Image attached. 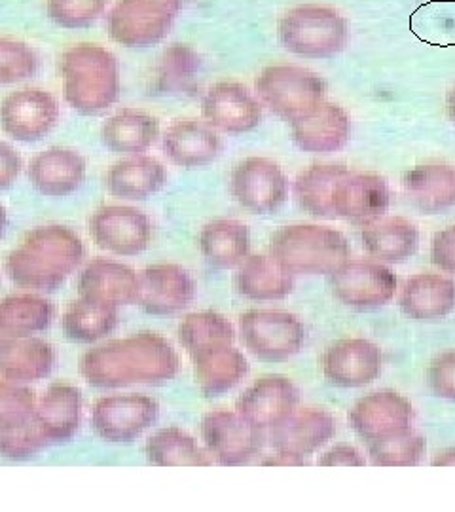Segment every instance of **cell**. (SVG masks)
<instances>
[{
    "label": "cell",
    "mask_w": 455,
    "mask_h": 512,
    "mask_svg": "<svg viewBox=\"0 0 455 512\" xmlns=\"http://www.w3.org/2000/svg\"><path fill=\"white\" fill-rule=\"evenodd\" d=\"M181 359L164 336L139 332L90 349L80 359V374L99 389L126 385H162L171 382Z\"/></svg>",
    "instance_id": "cell-1"
},
{
    "label": "cell",
    "mask_w": 455,
    "mask_h": 512,
    "mask_svg": "<svg viewBox=\"0 0 455 512\" xmlns=\"http://www.w3.org/2000/svg\"><path fill=\"white\" fill-rule=\"evenodd\" d=\"M84 255V243L71 228L38 226L8 255L6 274L21 289L54 293L76 272Z\"/></svg>",
    "instance_id": "cell-2"
},
{
    "label": "cell",
    "mask_w": 455,
    "mask_h": 512,
    "mask_svg": "<svg viewBox=\"0 0 455 512\" xmlns=\"http://www.w3.org/2000/svg\"><path fill=\"white\" fill-rule=\"evenodd\" d=\"M63 97L82 116H97L114 107L122 93L118 57L97 42L69 46L59 59Z\"/></svg>",
    "instance_id": "cell-3"
},
{
    "label": "cell",
    "mask_w": 455,
    "mask_h": 512,
    "mask_svg": "<svg viewBox=\"0 0 455 512\" xmlns=\"http://www.w3.org/2000/svg\"><path fill=\"white\" fill-rule=\"evenodd\" d=\"M349 253L344 234L319 224L283 226L270 241V256L292 275H330Z\"/></svg>",
    "instance_id": "cell-4"
},
{
    "label": "cell",
    "mask_w": 455,
    "mask_h": 512,
    "mask_svg": "<svg viewBox=\"0 0 455 512\" xmlns=\"http://www.w3.org/2000/svg\"><path fill=\"white\" fill-rule=\"evenodd\" d=\"M279 42L291 54L328 59L346 50L349 23L334 8L302 4L285 12L277 25Z\"/></svg>",
    "instance_id": "cell-5"
},
{
    "label": "cell",
    "mask_w": 455,
    "mask_h": 512,
    "mask_svg": "<svg viewBox=\"0 0 455 512\" xmlns=\"http://www.w3.org/2000/svg\"><path fill=\"white\" fill-rule=\"evenodd\" d=\"M184 0H118L107 16L109 37L131 50L164 42L181 14Z\"/></svg>",
    "instance_id": "cell-6"
},
{
    "label": "cell",
    "mask_w": 455,
    "mask_h": 512,
    "mask_svg": "<svg viewBox=\"0 0 455 512\" xmlns=\"http://www.w3.org/2000/svg\"><path fill=\"white\" fill-rule=\"evenodd\" d=\"M255 86L260 103L287 122L315 109L327 93L319 74L298 65H270L258 74Z\"/></svg>",
    "instance_id": "cell-7"
},
{
    "label": "cell",
    "mask_w": 455,
    "mask_h": 512,
    "mask_svg": "<svg viewBox=\"0 0 455 512\" xmlns=\"http://www.w3.org/2000/svg\"><path fill=\"white\" fill-rule=\"evenodd\" d=\"M245 349L264 363H285L306 344V327L289 311L251 310L239 317Z\"/></svg>",
    "instance_id": "cell-8"
},
{
    "label": "cell",
    "mask_w": 455,
    "mask_h": 512,
    "mask_svg": "<svg viewBox=\"0 0 455 512\" xmlns=\"http://www.w3.org/2000/svg\"><path fill=\"white\" fill-rule=\"evenodd\" d=\"M201 437L209 456L224 467L249 463L262 452L268 439L266 431L232 410L207 412L201 420Z\"/></svg>",
    "instance_id": "cell-9"
},
{
    "label": "cell",
    "mask_w": 455,
    "mask_h": 512,
    "mask_svg": "<svg viewBox=\"0 0 455 512\" xmlns=\"http://www.w3.org/2000/svg\"><path fill=\"white\" fill-rule=\"evenodd\" d=\"M59 116L57 99L42 88H21L0 101V129L19 143H37L48 137Z\"/></svg>",
    "instance_id": "cell-10"
},
{
    "label": "cell",
    "mask_w": 455,
    "mask_h": 512,
    "mask_svg": "<svg viewBox=\"0 0 455 512\" xmlns=\"http://www.w3.org/2000/svg\"><path fill=\"white\" fill-rule=\"evenodd\" d=\"M158 416L160 406L148 395H110L93 406L91 425L101 439L112 444H128L150 429Z\"/></svg>",
    "instance_id": "cell-11"
},
{
    "label": "cell",
    "mask_w": 455,
    "mask_h": 512,
    "mask_svg": "<svg viewBox=\"0 0 455 512\" xmlns=\"http://www.w3.org/2000/svg\"><path fill=\"white\" fill-rule=\"evenodd\" d=\"M330 287L344 306L372 310L393 300L397 275L376 260H346L330 274Z\"/></svg>",
    "instance_id": "cell-12"
},
{
    "label": "cell",
    "mask_w": 455,
    "mask_h": 512,
    "mask_svg": "<svg viewBox=\"0 0 455 512\" xmlns=\"http://www.w3.org/2000/svg\"><path fill=\"white\" fill-rule=\"evenodd\" d=\"M230 190L243 209L255 215H272L287 202L289 181L273 160L253 156L234 167Z\"/></svg>",
    "instance_id": "cell-13"
},
{
    "label": "cell",
    "mask_w": 455,
    "mask_h": 512,
    "mask_svg": "<svg viewBox=\"0 0 455 512\" xmlns=\"http://www.w3.org/2000/svg\"><path fill=\"white\" fill-rule=\"evenodd\" d=\"M90 234L97 247L118 256H137L152 239V222L129 205H105L90 219Z\"/></svg>",
    "instance_id": "cell-14"
},
{
    "label": "cell",
    "mask_w": 455,
    "mask_h": 512,
    "mask_svg": "<svg viewBox=\"0 0 455 512\" xmlns=\"http://www.w3.org/2000/svg\"><path fill=\"white\" fill-rule=\"evenodd\" d=\"M201 114L203 120L211 128L241 135L249 133L262 124V103L256 99L247 86L222 80L213 84L201 99Z\"/></svg>",
    "instance_id": "cell-15"
},
{
    "label": "cell",
    "mask_w": 455,
    "mask_h": 512,
    "mask_svg": "<svg viewBox=\"0 0 455 512\" xmlns=\"http://www.w3.org/2000/svg\"><path fill=\"white\" fill-rule=\"evenodd\" d=\"M300 403V391L289 378L270 374L258 378L237 399L236 412L262 431H270L292 414Z\"/></svg>",
    "instance_id": "cell-16"
},
{
    "label": "cell",
    "mask_w": 455,
    "mask_h": 512,
    "mask_svg": "<svg viewBox=\"0 0 455 512\" xmlns=\"http://www.w3.org/2000/svg\"><path fill=\"white\" fill-rule=\"evenodd\" d=\"M321 365L330 384L344 389L364 387L382 374V349L364 338L340 340L325 351Z\"/></svg>",
    "instance_id": "cell-17"
},
{
    "label": "cell",
    "mask_w": 455,
    "mask_h": 512,
    "mask_svg": "<svg viewBox=\"0 0 455 512\" xmlns=\"http://www.w3.org/2000/svg\"><path fill=\"white\" fill-rule=\"evenodd\" d=\"M196 296V283L179 264H154L139 274L137 304L150 315L186 310Z\"/></svg>",
    "instance_id": "cell-18"
},
{
    "label": "cell",
    "mask_w": 455,
    "mask_h": 512,
    "mask_svg": "<svg viewBox=\"0 0 455 512\" xmlns=\"http://www.w3.org/2000/svg\"><path fill=\"white\" fill-rule=\"evenodd\" d=\"M349 421L361 439L372 442L412 429L414 410L410 401L399 393L378 391L355 403Z\"/></svg>",
    "instance_id": "cell-19"
},
{
    "label": "cell",
    "mask_w": 455,
    "mask_h": 512,
    "mask_svg": "<svg viewBox=\"0 0 455 512\" xmlns=\"http://www.w3.org/2000/svg\"><path fill=\"white\" fill-rule=\"evenodd\" d=\"M86 158L74 148L52 147L38 152L27 167V177L38 194L67 198L86 181Z\"/></svg>",
    "instance_id": "cell-20"
},
{
    "label": "cell",
    "mask_w": 455,
    "mask_h": 512,
    "mask_svg": "<svg viewBox=\"0 0 455 512\" xmlns=\"http://www.w3.org/2000/svg\"><path fill=\"white\" fill-rule=\"evenodd\" d=\"M336 435V421L327 410L296 408L281 423L268 431V440L275 452H287L308 458Z\"/></svg>",
    "instance_id": "cell-21"
},
{
    "label": "cell",
    "mask_w": 455,
    "mask_h": 512,
    "mask_svg": "<svg viewBox=\"0 0 455 512\" xmlns=\"http://www.w3.org/2000/svg\"><path fill=\"white\" fill-rule=\"evenodd\" d=\"M78 294L112 308L131 306L139 300V275L122 262L93 258L78 277Z\"/></svg>",
    "instance_id": "cell-22"
},
{
    "label": "cell",
    "mask_w": 455,
    "mask_h": 512,
    "mask_svg": "<svg viewBox=\"0 0 455 512\" xmlns=\"http://www.w3.org/2000/svg\"><path fill=\"white\" fill-rule=\"evenodd\" d=\"M296 147L310 154H334L346 147L351 137V120L336 103L323 101L308 114L291 122Z\"/></svg>",
    "instance_id": "cell-23"
},
{
    "label": "cell",
    "mask_w": 455,
    "mask_h": 512,
    "mask_svg": "<svg viewBox=\"0 0 455 512\" xmlns=\"http://www.w3.org/2000/svg\"><path fill=\"white\" fill-rule=\"evenodd\" d=\"M162 148L171 164L200 169L219 158L222 141L217 129L211 128L205 120L179 118L165 129Z\"/></svg>",
    "instance_id": "cell-24"
},
{
    "label": "cell",
    "mask_w": 455,
    "mask_h": 512,
    "mask_svg": "<svg viewBox=\"0 0 455 512\" xmlns=\"http://www.w3.org/2000/svg\"><path fill=\"white\" fill-rule=\"evenodd\" d=\"M389 188L382 177L372 173H347L332 198L334 217L366 224L383 217L389 209Z\"/></svg>",
    "instance_id": "cell-25"
},
{
    "label": "cell",
    "mask_w": 455,
    "mask_h": 512,
    "mask_svg": "<svg viewBox=\"0 0 455 512\" xmlns=\"http://www.w3.org/2000/svg\"><path fill=\"white\" fill-rule=\"evenodd\" d=\"M399 306L414 321H438L455 310V283L440 274H418L402 285Z\"/></svg>",
    "instance_id": "cell-26"
},
{
    "label": "cell",
    "mask_w": 455,
    "mask_h": 512,
    "mask_svg": "<svg viewBox=\"0 0 455 512\" xmlns=\"http://www.w3.org/2000/svg\"><path fill=\"white\" fill-rule=\"evenodd\" d=\"M167 181L165 165L146 154L126 156L110 165L105 175V186L110 196L122 200H146L160 192Z\"/></svg>",
    "instance_id": "cell-27"
},
{
    "label": "cell",
    "mask_w": 455,
    "mask_h": 512,
    "mask_svg": "<svg viewBox=\"0 0 455 512\" xmlns=\"http://www.w3.org/2000/svg\"><path fill=\"white\" fill-rule=\"evenodd\" d=\"M404 194L425 215H438L455 207V167L425 164L406 173Z\"/></svg>",
    "instance_id": "cell-28"
},
{
    "label": "cell",
    "mask_w": 455,
    "mask_h": 512,
    "mask_svg": "<svg viewBox=\"0 0 455 512\" xmlns=\"http://www.w3.org/2000/svg\"><path fill=\"white\" fill-rule=\"evenodd\" d=\"M82 418V395L71 384H52L37 401L35 420L44 437L55 442H69L76 435Z\"/></svg>",
    "instance_id": "cell-29"
},
{
    "label": "cell",
    "mask_w": 455,
    "mask_h": 512,
    "mask_svg": "<svg viewBox=\"0 0 455 512\" xmlns=\"http://www.w3.org/2000/svg\"><path fill=\"white\" fill-rule=\"evenodd\" d=\"M364 251L378 262L399 264L416 255L419 247L418 228L402 217H378L363 224Z\"/></svg>",
    "instance_id": "cell-30"
},
{
    "label": "cell",
    "mask_w": 455,
    "mask_h": 512,
    "mask_svg": "<svg viewBox=\"0 0 455 512\" xmlns=\"http://www.w3.org/2000/svg\"><path fill=\"white\" fill-rule=\"evenodd\" d=\"M160 137V122L139 109H122L107 118L101 128L103 145L114 154H145Z\"/></svg>",
    "instance_id": "cell-31"
},
{
    "label": "cell",
    "mask_w": 455,
    "mask_h": 512,
    "mask_svg": "<svg viewBox=\"0 0 455 512\" xmlns=\"http://www.w3.org/2000/svg\"><path fill=\"white\" fill-rule=\"evenodd\" d=\"M237 293L256 302L283 300L294 291V275L281 268L272 256H247L234 277Z\"/></svg>",
    "instance_id": "cell-32"
},
{
    "label": "cell",
    "mask_w": 455,
    "mask_h": 512,
    "mask_svg": "<svg viewBox=\"0 0 455 512\" xmlns=\"http://www.w3.org/2000/svg\"><path fill=\"white\" fill-rule=\"evenodd\" d=\"M200 249L211 266L232 270L251 253V232L239 220H213L201 228Z\"/></svg>",
    "instance_id": "cell-33"
},
{
    "label": "cell",
    "mask_w": 455,
    "mask_h": 512,
    "mask_svg": "<svg viewBox=\"0 0 455 512\" xmlns=\"http://www.w3.org/2000/svg\"><path fill=\"white\" fill-rule=\"evenodd\" d=\"M201 67V55L192 46L171 44L154 67L152 90L158 95H190L198 90Z\"/></svg>",
    "instance_id": "cell-34"
},
{
    "label": "cell",
    "mask_w": 455,
    "mask_h": 512,
    "mask_svg": "<svg viewBox=\"0 0 455 512\" xmlns=\"http://www.w3.org/2000/svg\"><path fill=\"white\" fill-rule=\"evenodd\" d=\"M192 363H194L196 384L207 399H215L232 391L249 374L247 357L234 346H226V348L205 353L203 357Z\"/></svg>",
    "instance_id": "cell-35"
},
{
    "label": "cell",
    "mask_w": 455,
    "mask_h": 512,
    "mask_svg": "<svg viewBox=\"0 0 455 512\" xmlns=\"http://www.w3.org/2000/svg\"><path fill=\"white\" fill-rule=\"evenodd\" d=\"M54 366V348L42 338L27 336L0 355V378L19 385L33 384L48 378Z\"/></svg>",
    "instance_id": "cell-36"
},
{
    "label": "cell",
    "mask_w": 455,
    "mask_h": 512,
    "mask_svg": "<svg viewBox=\"0 0 455 512\" xmlns=\"http://www.w3.org/2000/svg\"><path fill=\"white\" fill-rule=\"evenodd\" d=\"M52 319L54 308L46 298L16 294L0 300V330L12 344L48 329Z\"/></svg>",
    "instance_id": "cell-37"
},
{
    "label": "cell",
    "mask_w": 455,
    "mask_h": 512,
    "mask_svg": "<svg viewBox=\"0 0 455 512\" xmlns=\"http://www.w3.org/2000/svg\"><path fill=\"white\" fill-rule=\"evenodd\" d=\"M179 340L190 359L196 361L205 353L232 346L236 340V330L217 311H196L184 317L179 327Z\"/></svg>",
    "instance_id": "cell-38"
},
{
    "label": "cell",
    "mask_w": 455,
    "mask_h": 512,
    "mask_svg": "<svg viewBox=\"0 0 455 512\" xmlns=\"http://www.w3.org/2000/svg\"><path fill=\"white\" fill-rule=\"evenodd\" d=\"M349 169L344 165H311L294 181V196L298 205L313 217L332 219V198L338 183L346 177Z\"/></svg>",
    "instance_id": "cell-39"
},
{
    "label": "cell",
    "mask_w": 455,
    "mask_h": 512,
    "mask_svg": "<svg viewBox=\"0 0 455 512\" xmlns=\"http://www.w3.org/2000/svg\"><path fill=\"white\" fill-rule=\"evenodd\" d=\"M61 325L71 342L93 344L107 338L118 327V308L80 296L63 313Z\"/></svg>",
    "instance_id": "cell-40"
},
{
    "label": "cell",
    "mask_w": 455,
    "mask_h": 512,
    "mask_svg": "<svg viewBox=\"0 0 455 512\" xmlns=\"http://www.w3.org/2000/svg\"><path fill=\"white\" fill-rule=\"evenodd\" d=\"M146 458L156 467H209L213 463L198 440L179 427L156 431L146 442Z\"/></svg>",
    "instance_id": "cell-41"
},
{
    "label": "cell",
    "mask_w": 455,
    "mask_h": 512,
    "mask_svg": "<svg viewBox=\"0 0 455 512\" xmlns=\"http://www.w3.org/2000/svg\"><path fill=\"white\" fill-rule=\"evenodd\" d=\"M425 450V439L412 429L368 442V456L376 467H414L425 456Z\"/></svg>",
    "instance_id": "cell-42"
},
{
    "label": "cell",
    "mask_w": 455,
    "mask_h": 512,
    "mask_svg": "<svg viewBox=\"0 0 455 512\" xmlns=\"http://www.w3.org/2000/svg\"><path fill=\"white\" fill-rule=\"evenodd\" d=\"M37 50L18 38L0 37V86L25 82L38 73Z\"/></svg>",
    "instance_id": "cell-43"
},
{
    "label": "cell",
    "mask_w": 455,
    "mask_h": 512,
    "mask_svg": "<svg viewBox=\"0 0 455 512\" xmlns=\"http://www.w3.org/2000/svg\"><path fill=\"white\" fill-rule=\"evenodd\" d=\"M110 0H46V16L67 31L88 29L103 18Z\"/></svg>",
    "instance_id": "cell-44"
},
{
    "label": "cell",
    "mask_w": 455,
    "mask_h": 512,
    "mask_svg": "<svg viewBox=\"0 0 455 512\" xmlns=\"http://www.w3.org/2000/svg\"><path fill=\"white\" fill-rule=\"evenodd\" d=\"M50 440L40 431L35 416L19 425L0 429V458L23 461L38 456Z\"/></svg>",
    "instance_id": "cell-45"
},
{
    "label": "cell",
    "mask_w": 455,
    "mask_h": 512,
    "mask_svg": "<svg viewBox=\"0 0 455 512\" xmlns=\"http://www.w3.org/2000/svg\"><path fill=\"white\" fill-rule=\"evenodd\" d=\"M35 408L37 397L31 389L0 378V429L31 420Z\"/></svg>",
    "instance_id": "cell-46"
},
{
    "label": "cell",
    "mask_w": 455,
    "mask_h": 512,
    "mask_svg": "<svg viewBox=\"0 0 455 512\" xmlns=\"http://www.w3.org/2000/svg\"><path fill=\"white\" fill-rule=\"evenodd\" d=\"M427 382L437 397L455 403V349L440 353L431 363Z\"/></svg>",
    "instance_id": "cell-47"
},
{
    "label": "cell",
    "mask_w": 455,
    "mask_h": 512,
    "mask_svg": "<svg viewBox=\"0 0 455 512\" xmlns=\"http://www.w3.org/2000/svg\"><path fill=\"white\" fill-rule=\"evenodd\" d=\"M433 264L446 274H455V226L438 232L431 245Z\"/></svg>",
    "instance_id": "cell-48"
},
{
    "label": "cell",
    "mask_w": 455,
    "mask_h": 512,
    "mask_svg": "<svg viewBox=\"0 0 455 512\" xmlns=\"http://www.w3.org/2000/svg\"><path fill=\"white\" fill-rule=\"evenodd\" d=\"M361 452L351 444H334L325 454L319 456L321 467H364Z\"/></svg>",
    "instance_id": "cell-49"
},
{
    "label": "cell",
    "mask_w": 455,
    "mask_h": 512,
    "mask_svg": "<svg viewBox=\"0 0 455 512\" xmlns=\"http://www.w3.org/2000/svg\"><path fill=\"white\" fill-rule=\"evenodd\" d=\"M21 167H23V162H21L18 150L12 145L0 141V190L10 188L18 181Z\"/></svg>",
    "instance_id": "cell-50"
},
{
    "label": "cell",
    "mask_w": 455,
    "mask_h": 512,
    "mask_svg": "<svg viewBox=\"0 0 455 512\" xmlns=\"http://www.w3.org/2000/svg\"><path fill=\"white\" fill-rule=\"evenodd\" d=\"M260 465L264 467H304L308 465L306 458H298V456H292L287 452H275L272 456L262 459Z\"/></svg>",
    "instance_id": "cell-51"
},
{
    "label": "cell",
    "mask_w": 455,
    "mask_h": 512,
    "mask_svg": "<svg viewBox=\"0 0 455 512\" xmlns=\"http://www.w3.org/2000/svg\"><path fill=\"white\" fill-rule=\"evenodd\" d=\"M435 467H455V448H448L444 452H438L433 459Z\"/></svg>",
    "instance_id": "cell-52"
},
{
    "label": "cell",
    "mask_w": 455,
    "mask_h": 512,
    "mask_svg": "<svg viewBox=\"0 0 455 512\" xmlns=\"http://www.w3.org/2000/svg\"><path fill=\"white\" fill-rule=\"evenodd\" d=\"M446 109H448V116H450V120H452V124L455 126V86L452 88V92L448 93Z\"/></svg>",
    "instance_id": "cell-53"
},
{
    "label": "cell",
    "mask_w": 455,
    "mask_h": 512,
    "mask_svg": "<svg viewBox=\"0 0 455 512\" xmlns=\"http://www.w3.org/2000/svg\"><path fill=\"white\" fill-rule=\"evenodd\" d=\"M6 228H8V213H6V209L0 205V238L4 236Z\"/></svg>",
    "instance_id": "cell-54"
},
{
    "label": "cell",
    "mask_w": 455,
    "mask_h": 512,
    "mask_svg": "<svg viewBox=\"0 0 455 512\" xmlns=\"http://www.w3.org/2000/svg\"><path fill=\"white\" fill-rule=\"evenodd\" d=\"M12 346H14V344H12V342L2 334V330H0V355H2L4 351H8Z\"/></svg>",
    "instance_id": "cell-55"
}]
</instances>
